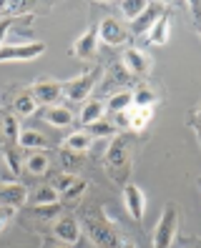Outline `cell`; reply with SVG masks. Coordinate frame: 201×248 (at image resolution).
<instances>
[{"mask_svg":"<svg viewBox=\"0 0 201 248\" xmlns=\"http://www.w3.org/2000/svg\"><path fill=\"white\" fill-rule=\"evenodd\" d=\"M196 118H199V123L194 121V125H196V130H199V140H201V110L196 113Z\"/></svg>","mask_w":201,"mask_h":248,"instance_id":"8d00e7d4","label":"cell"},{"mask_svg":"<svg viewBox=\"0 0 201 248\" xmlns=\"http://www.w3.org/2000/svg\"><path fill=\"white\" fill-rule=\"evenodd\" d=\"M168 33H171V16L164 13V16L153 23V28L146 33V43L149 46H166L168 43Z\"/></svg>","mask_w":201,"mask_h":248,"instance_id":"2e32d148","label":"cell"},{"mask_svg":"<svg viewBox=\"0 0 201 248\" xmlns=\"http://www.w3.org/2000/svg\"><path fill=\"white\" fill-rule=\"evenodd\" d=\"M70 55L81 61H91L98 55V25H91L85 33H81V38H76V43L70 46Z\"/></svg>","mask_w":201,"mask_h":248,"instance_id":"9c48e42d","label":"cell"},{"mask_svg":"<svg viewBox=\"0 0 201 248\" xmlns=\"http://www.w3.org/2000/svg\"><path fill=\"white\" fill-rule=\"evenodd\" d=\"M58 248H70V246H58Z\"/></svg>","mask_w":201,"mask_h":248,"instance_id":"74e56055","label":"cell"},{"mask_svg":"<svg viewBox=\"0 0 201 248\" xmlns=\"http://www.w3.org/2000/svg\"><path fill=\"white\" fill-rule=\"evenodd\" d=\"M53 236L58 238L63 246H76L81 241V223L73 216H61L53 223Z\"/></svg>","mask_w":201,"mask_h":248,"instance_id":"30bf717a","label":"cell"},{"mask_svg":"<svg viewBox=\"0 0 201 248\" xmlns=\"http://www.w3.org/2000/svg\"><path fill=\"white\" fill-rule=\"evenodd\" d=\"M164 13H166V5H164V3H149V8L143 10L141 16L131 23V33L138 35V38H141V35H146L151 28H153V23L159 20Z\"/></svg>","mask_w":201,"mask_h":248,"instance_id":"7c38bea8","label":"cell"},{"mask_svg":"<svg viewBox=\"0 0 201 248\" xmlns=\"http://www.w3.org/2000/svg\"><path fill=\"white\" fill-rule=\"evenodd\" d=\"M5 166L13 176H18L20 168H23V160H20V153L16 148H5Z\"/></svg>","mask_w":201,"mask_h":248,"instance_id":"f1b7e54d","label":"cell"},{"mask_svg":"<svg viewBox=\"0 0 201 248\" xmlns=\"http://www.w3.org/2000/svg\"><path fill=\"white\" fill-rule=\"evenodd\" d=\"M73 181H76V176H70V173H61V176H55V178H53V183H50V186H53L55 191H58V193L63 196V193L68 191V188H70V183H73Z\"/></svg>","mask_w":201,"mask_h":248,"instance_id":"4dcf8cb0","label":"cell"},{"mask_svg":"<svg viewBox=\"0 0 201 248\" xmlns=\"http://www.w3.org/2000/svg\"><path fill=\"white\" fill-rule=\"evenodd\" d=\"M35 110H38V103L31 95V91H23L20 95H16V100H13V113H16L18 118H31Z\"/></svg>","mask_w":201,"mask_h":248,"instance_id":"7402d4cb","label":"cell"},{"mask_svg":"<svg viewBox=\"0 0 201 248\" xmlns=\"http://www.w3.org/2000/svg\"><path fill=\"white\" fill-rule=\"evenodd\" d=\"M28 203V188L18 181H8V183H0V206L5 208H23Z\"/></svg>","mask_w":201,"mask_h":248,"instance_id":"8fae6325","label":"cell"},{"mask_svg":"<svg viewBox=\"0 0 201 248\" xmlns=\"http://www.w3.org/2000/svg\"><path fill=\"white\" fill-rule=\"evenodd\" d=\"M40 115H43V121L55 125V128H68V125H73V121H76L73 110L66 108V106H50V108L43 110Z\"/></svg>","mask_w":201,"mask_h":248,"instance_id":"9a60e30c","label":"cell"},{"mask_svg":"<svg viewBox=\"0 0 201 248\" xmlns=\"http://www.w3.org/2000/svg\"><path fill=\"white\" fill-rule=\"evenodd\" d=\"M123 65H126L128 73H134V76H146L151 70V58L141 48H126L123 50Z\"/></svg>","mask_w":201,"mask_h":248,"instance_id":"4fadbf2b","label":"cell"},{"mask_svg":"<svg viewBox=\"0 0 201 248\" xmlns=\"http://www.w3.org/2000/svg\"><path fill=\"white\" fill-rule=\"evenodd\" d=\"M85 133H91L93 138H108V136L116 133V128H113V123H108L106 118H100V121H96L85 128Z\"/></svg>","mask_w":201,"mask_h":248,"instance_id":"4316f807","label":"cell"},{"mask_svg":"<svg viewBox=\"0 0 201 248\" xmlns=\"http://www.w3.org/2000/svg\"><path fill=\"white\" fill-rule=\"evenodd\" d=\"M123 206L134 221H143V216H146V193L136 183H126L123 186Z\"/></svg>","mask_w":201,"mask_h":248,"instance_id":"52a82bcc","label":"cell"},{"mask_svg":"<svg viewBox=\"0 0 201 248\" xmlns=\"http://www.w3.org/2000/svg\"><path fill=\"white\" fill-rule=\"evenodd\" d=\"M149 8V3H146V0H121V3H118V10H121V16L126 18V20H136L138 16H141V13L143 10H146Z\"/></svg>","mask_w":201,"mask_h":248,"instance_id":"cb8c5ba5","label":"cell"},{"mask_svg":"<svg viewBox=\"0 0 201 248\" xmlns=\"http://www.w3.org/2000/svg\"><path fill=\"white\" fill-rule=\"evenodd\" d=\"M10 218H13V208H5V206H0V233L5 231V226L10 223Z\"/></svg>","mask_w":201,"mask_h":248,"instance_id":"d590c367","label":"cell"},{"mask_svg":"<svg viewBox=\"0 0 201 248\" xmlns=\"http://www.w3.org/2000/svg\"><path fill=\"white\" fill-rule=\"evenodd\" d=\"M43 53H46V43H40V40L3 46V48H0V63H28V61L40 58Z\"/></svg>","mask_w":201,"mask_h":248,"instance_id":"5b68a950","label":"cell"},{"mask_svg":"<svg viewBox=\"0 0 201 248\" xmlns=\"http://www.w3.org/2000/svg\"><path fill=\"white\" fill-rule=\"evenodd\" d=\"M153 118V108H131V115H128V130L131 133H143L149 128Z\"/></svg>","mask_w":201,"mask_h":248,"instance_id":"d6986e66","label":"cell"},{"mask_svg":"<svg viewBox=\"0 0 201 248\" xmlns=\"http://www.w3.org/2000/svg\"><path fill=\"white\" fill-rule=\"evenodd\" d=\"M33 16H28V20H31ZM23 18H10V16H3L0 18V48H3V43H5V38H8V33L13 31V25L16 23H20Z\"/></svg>","mask_w":201,"mask_h":248,"instance_id":"f546056e","label":"cell"},{"mask_svg":"<svg viewBox=\"0 0 201 248\" xmlns=\"http://www.w3.org/2000/svg\"><path fill=\"white\" fill-rule=\"evenodd\" d=\"M186 8L191 10V20H194V25L201 31V3H199V0H194V3H186Z\"/></svg>","mask_w":201,"mask_h":248,"instance_id":"d6a6232c","label":"cell"},{"mask_svg":"<svg viewBox=\"0 0 201 248\" xmlns=\"http://www.w3.org/2000/svg\"><path fill=\"white\" fill-rule=\"evenodd\" d=\"M93 140H96V138H93L91 133H85V130H76V133H68V136L63 138L61 148H63L66 153H78V155H83L85 151H91Z\"/></svg>","mask_w":201,"mask_h":248,"instance_id":"5bb4252c","label":"cell"},{"mask_svg":"<svg viewBox=\"0 0 201 248\" xmlns=\"http://www.w3.org/2000/svg\"><path fill=\"white\" fill-rule=\"evenodd\" d=\"M103 115H106V103H103V100H85V106L78 113V123L83 128H88L91 123L103 118Z\"/></svg>","mask_w":201,"mask_h":248,"instance_id":"e0dca14e","label":"cell"},{"mask_svg":"<svg viewBox=\"0 0 201 248\" xmlns=\"http://www.w3.org/2000/svg\"><path fill=\"white\" fill-rule=\"evenodd\" d=\"M31 95L35 98V103L50 108V106H58L63 91H61V83H58V80L43 78V80H35V83L31 85Z\"/></svg>","mask_w":201,"mask_h":248,"instance_id":"8992f818","label":"cell"},{"mask_svg":"<svg viewBox=\"0 0 201 248\" xmlns=\"http://www.w3.org/2000/svg\"><path fill=\"white\" fill-rule=\"evenodd\" d=\"M98 40L106 43L111 48H118L128 40V31L116 20V18H103L98 23Z\"/></svg>","mask_w":201,"mask_h":248,"instance_id":"ba28073f","label":"cell"},{"mask_svg":"<svg viewBox=\"0 0 201 248\" xmlns=\"http://www.w3.org/2000/svg\"><path fill=\"white\" fill-rule=\"evenodd\" d=\"M63 160H66V166H68L66 173H70L73 168H78L83 163V155H78V153H63Z\"/></svg>","mask_w":201,"mask_h":248,"instance_id":"1f68e13d","label":"cell"},{"mask_svg":"<svg viewBox=\"0 0 201 248\" xmlns=\"http://www.w3.org/2000/svg\"><path fill=\"white\" fill-rule=\"evenodd\" d=\"M61 201V193L48 183V186H40L35 191V206H58Z\"/></svg>","mask_w":201,"mask_h":248,"instance_id":"d4e9b609","label":"cell"},{"mask_svg":"<svg viewBox=\"0 0 201 248\" xmlns=\"http://www.w3.org/2000/svg\"><path fill=\"white\" fill-rule=\"evenodd\" d=\"M18 145L25 151H46L48 148V140L43 133H38V130L28 128V130H20V138H18Z\"/></svg>","mask_w":201,"mask_h":248,"instance_id":"44dd1931","label":"cell"},{"mask_svg":"<svg viewBox=\"0 0 201 248\" xmlns=\"http://www.w3.org/2000/svg\"><path fill=\"white\" fill-rule=\"evenodd\" d=\"M81 228L96 248H123L121 231H118L116 221L106 213V208L85 211L83 221H81Z\"/></svg>","mask_w":201,"mask_h":248,"instance_id":"6da1fadb","label":"cell"},{"mask_svg":"<svg viewBox=\"0 0 201 248\" xmlns=\"http://www.w3.org/2000/svg\"><path fill=\"white\" fill-rule=\"evenodd\" d=\"M103 103H106V113H113V115L126 113V110H131V108H134V93H131V91L111 93V98L103 100Z\"/></svg>","mask_w":201,"mask_h":248,"instance_id":"ac0fdd59","label":"cell"},{"mask_svg":"<svg viewBox=\"0 0 201 248\" xmlns=\"http://www.w3.org/2000/svg\"><path fill=\"white\" fill-rule=\"evenodd\" d=\"M179 221H181V211L176 203H166L161 218L153 228V248H174L179 238Z\"/></svg>","mask_w":201,"mask_h":248,"instance_id":"3957f363","label":"cell"},{"mask_svg":"<svg viewBox=\"0 0 201 248\" xmlns=\"http://www.w3.org/2000/svg\"><path fill=\"white\" fill-rule=\"evenodd\" d=\"M176 248H201V238L199 236H186V238H176Z\"/></svg>","mask_w":201,"mask_h":248,"instance_id":"836d02e7","label":"cell"},{"mask_svg":"<svg viewBox=\"0 0 201 248\" xmlns=\"http://www.w3.org/2000/svg\"><path fill=\"white\" fill-rule=\"evenodd\" d=\"M0 133H3L8 140L18 143V138H20V118L16 113H3L0 115Z\"/></svg>","mask_w":201,"mask_h":248,"instance_id":"603a6c76","label":"cell"},{"mask_svg":"<svg viewBox=\"0 0 201 248\" xmlns=\"http://www.w3.org/2000/svg\"><path fill=\"white\" fill-rule=\"evenodd\" d=\"M23 168H25L28 176H46L48 168H50V160H48V155H46V153L35 151V153H31V155L25 158Z\"/></svg>","mask_w":201,"mask_h":248,"instance_id":"ffe728a7","label":"cell"},{"mask_svg":"<svg viewBox=\"0 0 201 248\" xmlns=\"http://www.w3.org/2000/svg\"><path fill=\"white\" fill-rule=\"evenodd\" d=\"M131 93H134V108H153L156 100H159L151 88H136Z\"/></svg>","mask_w":201,"mask_h":248,"instance_id":"484cf974","label":"cell"},{"mask_svg":"<svg viewBox=\"0 0 201 248\" xmlns=\"http://www.w3.org/2000/svg\"><path fill=\"white\" fill-rule=\"evenodd\" d=\"M100 73H103L100 68H91V70L81 73V76H76V78H70V80L61 83L63 98L73 100V103H81V100H85V98H88V95L93 93L96 83L100 80Z\"/></svg>","mask_w":201,"mask_h":248,"instance_id":"277c9868","label":"cell"},{"mask_svg":"<svg viewBox=\"0 0 201 248\" xmlns=\"http://www.w3.org/2000/svg\"><path fill=\"white\" fill-rule=\"evenodd\" d=\"M131 160H134L131 136H116L103 155V166L108 170L111 181H116L118 186L131 183Z\"/></svg>","mask_w":201,"mask_h":248,"instance_id":"7a4b0ae2","label":"cell"},{"mask_svg":"<svg viewBox=\"0 0 201 248\" xmlns=\"http://www.w3.org/2000/svg\"><path fill=\"white\" fill-rule=\"evenodd\" d=\"M33 213L40 216V218H53L55 213H58V206H35Z\"/></svg>","mask_w":201,"mask_h":248,"instance_id":"e575fe53","label":"cell"},{"mask_svg":"<svg viewBox=\"0 0 201 248\" xmlns=\"http://www.w3.org/2000/svg\"><path fill=\"white\" fill-rule=\"evenodd\" d=\"M85 191H88V181H85V178H76L73 183H70V188H68V191L61 196L63 201H70V203H73V201H78Z\"/></svg>","mask_w":201,"mask_h":248,"instance_id":"83f0119b","label":"cell"}]
</instances>
